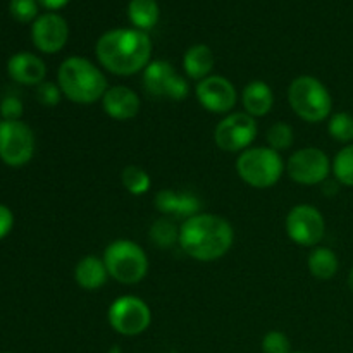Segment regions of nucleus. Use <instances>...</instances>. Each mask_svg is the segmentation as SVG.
Here are the masks:
<instances>
[{
  "label": "nucleus",
  "instance_id": "nucleus-1",
  "mask_svg": "<svg viewBox=\"0 0 353 353\" xmlns=\"http://www.w3.org/2000/svg\"><path fill=\"white\" fill-rule=\"evenodd\" d=\"M95 54L110 74L133 76L143 72L152 62V40L137 28H116L97 40Z\"/></svg>",
  "mask_w": 353,
  "mask_h": 353
},
{
  "label": "nucleus",
  "instance_id": "nucleus-2",
  "mask_svg": "<svg viewBox=\"0 0 353 353\" xmlns=\"http://www.w3.org/2000/svg\"><path fill=\"white\" fill-rule=\"evenodd\" d=\"M233 243V226L217 214L200 212L179 226V247L199 262H214L224 257Z\"/></svg>",
  "mask_w": 353,
  "mask_h": 353
},
{
  "label": "nucleus",
  "instance_id": "nucleus-3",
  "mask_svg": "<svg viewBox=\"0 0 353 353\" xmlns=\"http://www.w3.org/2000/svg\"><path fill=\"white\" fill-rule=\"evenodd\" d=\"M57 85L62 95L74 103L90 105L103 99L109 90L107 76L90 59L72 55L68 57L57 71Z\"/></svg>",
  "mask_w": 353,
  "mask_h": 353
},
{
  "label": "nucleus",
  "instance_id": "nucleus-4",
  "mask_svg": "<svg viewBox=\"0 0 353 353\" xmlns=\"http://www.w3.org/2000/svg\"><path fill=\"white\" fill-rule=\"evenodd\" d=\"M288 102L293 112L307 123H323L330 119L333 99L330 90L316 76L303 74L288 86Z\"/></svg>",
  "mask_w": 353,
  "mask_h": 353
},
{
  "label": "nucleus",
  "instance_id": "nucleus-5",
  "mask_svg": "<svg viewBox=\"0 0 353 353\" xmlns=\"http://www.w3.org/2000/svg\"><path fill=\"white\" fill-rule=\"evenodd\" d=\"M286 171L281 154L271 147H250L236 159V172L252 188H271Z\"/></svg>",
  "mask_w": 353,
  "mask_h": 353
},
{
  "label": "nucleus",
  "instance_id": "nucleus-6",
  "mask_svg": "<svg viewBox=\"0 0 353 353\" xmlns=\"http://www.w3.org/2000/svg\"><path fill=\"white\" fill-rule=\"evenodd\" d=\"M109 276L121 285H137L148 274V257L143 248L131 240H116L103 252Z\"/></svg>",
  "mask_w": 353,
  "mask_h": 353
},
{
  "label": "nucleus",
  "instance_id": "nucleus-7",
  "mask_svg": "<svg viewBox=\"0 0 353 353\" xmlns=\"http://www.w3.org/2000/svg\"><path fill=\"white\" fill-rule=\"evenodd\" d=\"M110 327L123 336H138L152 324V310L145 300L134 295L117 296L107 310Z\"/></svg>",
  "mask_w": 353,
  "mask_h": 353
},
{
  "label": "nucleus",
  "instance_id": "nucleus-8",
  "mask_svg": "<svg viewBox=\"0 0 353 353\" xmlns=\"http://www.w3.org/2000/svg\"><path fill=\"white\" fill-rule=\"evenodd\" d=\"M34 133L23 121H0V159L9 168H23L33 159Z\"/></svg>",
  "mask_w": 353,
  "mask_h": 353
},
{
  "label": "nucleus",
  "instance_id": "nucleus-9",
  "mask_svg": "<svg viewBox=\"0 0 353 353\" xmlns=\"http://www.w3.org/2000/svg\"><path fill=\"white\" fill-rule=\"evenodd\" d=\"M143 88L155 99L181 102L190 95L188 78L178 74L168 61H152L143 71Z\"/></svg>",
  "mask_w": 353,
  "mask_h": 353
},
{
  "label": "nucleus",
  "instance_id": "nucleus-10",
  "mask_svg": "<svg viewBox=\"0 0 353 353\" xmlns=\"http://www.w3.org/2000/svg\"><path fill=\"white\" fill-rule=\"evenodd\" d=\"M259 134V124L255 117L247 112H231L217 123L214 130V141L219 150L236 154L250 148Z\"/></svg>",
  "mask_w": 353,
  "mask_h": 353
},
{
  "label": "nucleus",
  "instance_id": "nucleus-11",
  "mask_svg": "<svg viewBox=\"0 0 353 353\" xmlns=\"http://www.w3.org/2000/svg\"><path fill=\"white\" fill-rule=\"evenodd\" d=\"M286 171L292 181L303 186H314L327 181L330 172L333 171V162L321 148L305 147L290 155Z\"/></svg>",
  "mask_w": 353,
  "mask_h": 353
},
{
  "label": "nucleus",
  "instance_id": "nucleus-12",
  "mask_svg": "<svg viewBox=\"0 0 353 353\" xmlns=\"http://www.w3.org/2000/svg\"><path fill=\"white\" fill-rule=\"evenodd\" d=\"M285 228L293 243L300 247H316L326 233V221L319 209L309 203H300L288 212Z\"/></svg>",
  "mask_w": 353,
  "mask_h": 353
},
{
  "label": "nucleus",
  "instance_id": "nucleus-13",
  "mask_svg": "<svg viewBox=\"0 0 353 353\" xmlns=\"http://www.w3.org/2000/svg\"><path fill=\"white\" fill-rule=\"evenodd\" d=\"M195 95L200 105L212 114H231L238 102V92L226 76L210 74L196 83Z\"/></svg>",
  "mask_w": 353,
  "mask_h": 353
},
{
  "label": "nucleus",
  "instance_id": "nucleus-14",
  "mask_svg": "<svg viewBox=\"0 0 353 353\" xmlns=\"http://www.w3.org/2000/svg\"><path fill=\"white\" fill-rule=\"evenodd\" d=\"M69 26L62 16L55 12L41 14L31 26V40L41 54H57L65 47Z\"/></svg>",
  "mask_w": 353,
  "mask_h": 353
},
{
  "label": "nucleus",
  "instance_id": "nucleus-15",
  "mask_svg": "<svg viewBox=\"0 0 353 353\" xmlns=\"http://www.w3.org/2000/svg\"><path fill=\"white\" fill-rule=\"evenodd\" d=\"M155 209L165 217L171 219H190V217L200 214V203L199 196L188 192H178V190L165 188L157 192L154 199Z\"/></svg>",
  "mask_w": 353,
  "mask_h": 353
},
{
  "label": "nucleus",
  "instance_id": "nucleus-16",
  "mask_svg": "<svg viewBox=\"0 0 353 353\" xmlns=\"http://www.w3.org/2000/svg\"><path fill=\"white\" fill-rule=\"evenodd\" d=\"M100 102H102L103 112L110 119L116 121L133 119V117L138 116L141 107L140 97L137 95V92L124 85L109 86V90H107Z\"/></svg>",
  "mask_w": 353,
  "mask_h": 353
},
{
  "label": "nucleus",
  "instance_id": "nucleus-17",
  "mask_svg": "<svg viewBox=\"0 0 353 353\" xmlns=\"http://www.w3.org/2000/svg\"><path fill=\"white\" fill-rule=\"evenodd\" d=\"M7 74L24 86H38L47 78V65L31 52H17L7 61Z\"/></svg>",
  "mask_w": 353,
  "mask_h": 353
},
{
  "label": "nucleus",
  "instance_id": "nucleus-18",
  "mask_svg": "<svg viewBox=\"0 0 353 353\" xmlns=\"http://www.w3.org/2000/svg\"><path fill=\"white\" fill-rule=\"evenodd\" d=\"M241 103L248 116L255 117V119L264 117L274 107V92L265 81L254 79L241 92Z\"/></svg>",
  "mask_w": 353,
  "mask_h": 353
},
{
  "label": "nucleus",
  "instance_id": "nucleus-19",
  "mask_svg": "<svg viewBox=\"0 0 353 353\" xmlns=\"http://www.w3.org/2000/svg\"><path fill=\"white\" fill-rule=\"evenodd\" d=\"M107 278H109V271L105 268V262L97 255H86L79 259L74 268L76 285L86 292L100 290L107 283Z\"/></svg>",
  "mask_w": 353,
  "mask_h": 353
},
{
  "label": "nucleus",
  "instance_id": "nucleus-20",
  "mask_svg": "<svg viewBox=\"0 0 353 353\" xmlns=\"http://www.w3.org/2000/svg\"><path fill=\"white\" fill-rule=\"evenodd\" d=\"M214 64H216V57L210 47L203 43H196L186 50L185 57H183V69L188 79L193 81H202V79L209 78L212 72Z\"/></svg>",
  "mask_w": 353,
  "mask_h": 353
},
{
  "label": "nucleus",
  "instance_id": "nucleus-21",
  "mask_svg": "<svg viewBox=\"0 0 353 353\" xmlns=\"http://www.w3.org/2000/svg\"><path fill=\"white\" fill-rule=\"evenodd\" d=\"M128 17L133 28L147 33L152 28H155L161 17L157 0H131L128 6Z\"/></svg>",
  "mask_w": 353,
  "mask_h": 353
},
{
  "label": "nucleus",
  "instance_id": "nucleus-22",
  "mask_svg": "<svg viewBox=\"0 0 353 353\" xmlns=\"http://www.w3.org/2000/svg\"><path fill=\"white\" fill-rule=\"evenodd\" d=\"M307 265H309V272L314 278L331 279L336 276L338 269H340V261L331 248L317 247L310 252Z\"/></svg>",
  "mask_w": 353,
  "mask_h": 353
},
{
  "label": "nucleus",
  "instance_id": "nucleus-23",
  "mask_svg": "<svg viewBox=\"0 0 353 353\" xmlns=\"http://www.w3.org/2000/svg\"><path fill=\"white\" fill-rule=\"evenodd\" d=\"M148 238L157 248H172L179 245V228L171 217H159L152 223Z\"/></svg>",
  "mask_w": 353,
  "mask_h": 353
},
{
  "label": "nucleus",
  "instance_id": "nucleus-24",
  "mask_svg": "<svg viewBox=\"0 0 353 353\" xmlns=\"http://www.w3.org/2000/svg\"><path fill=\"white\" fill-rule=\"evenodd\" d=\"M121 183L128 190V193H131L134 196L145 195L152 188L150 174L143 168L134 164L126 165L123 169V172H121Z\"/></svg>",
  "mask_w": 353,
  "mask_h": 353
},
{
  "label": "nucleus",
  "instance_id": "nucleus-25",
  "mask_svg": "<svg viewBox=\"0 0 353 353\" xmlns=\"http://www.w3.org/2000/svg\"><path fill=\"white\" fill-rule=\"evenodd\" d=\"M333 174L338 183L353 188V143L341 148L333 161Z\"/></svg>",
  "mask_w": 353,
  "mask_h": 353
},
{
  "label": "nucleus",
  "instance_id": "nucleus-26",
  "mask_svg": "<svg viewBox=\"0 0 353 353\" xmlns=\"http://www.w3.org/2000/svg\"><path fill=\"white\" fill-rule=\"evenodd\" d=\"M265 140H268V147L281 154L283 150H288L292 147L293 140H295V133H293V128L288 123L278 121V123L269 128Z\"/></svg>",
  "mask_w": 353,
  "mask_h": 353
},
{
  "label": "nucleus",
  "instance_id": "nucleus-27",
  "mask_svg": "<svg viewBox=\"0 0 353 353\" xmlns=\"http://www.w3.org/2000/svg\"><path fill=\"white\" fill-rule=\"evenodd\" d=\"M327 133L331 138L340 143H350L353 141V116L348 112H336L330 117L327 123Z\"/></svg>",
  "mask_w": 353,
  "mask_h": 353
},
{
  "label": "nucleus",
  "instance_id": "nucleus-28",
  "mask_svg": "<svg viewBox=\"0 0 353 353\" xmlns=\"http://www.w3.org/2000/svg\"><path fill=\"white\" fill-rule=\"evenodd\" d=\"M38 0H10L9 12L17 23H34L38 17Z\"/></svg>",
  "mask_w": 353,
  "mask_h": 353
},
{
  "label": "nucleus",
  "instance_id": "nucleus-29",
  "mask_svg": "<svg viewBox=\"0 0 353 353\" xmlns=\"http://www.w3.org/2000/svg\"><path fill=\"white\" fill-rule=\"evenodd\" d=\"M262 352L264 353H292L290 338L281 331H269L262 338Z\"/></svg>",
  "mask_w": 353,
  "mask_h": 353
},
{
  "label": "nucleus",
  "instance_id": "nucleus-30",
  "mask_svg": "<svg viewBox=\"0 0 353 353\" xmlns=\"http://www.w3.org/2000/svg\"><path fill=\"white\" fill-rule=\"evenodd\" d=\"M62 90L57 83L43 81L41 85L37 86V99L41 105L45 107H55L62 99Z\"/></svg>",
  "mask_w": 353,
  "mask_h": 353
},
{
  "label": "nucleus",
  "instance_id": "nucleus-31",
  "mask_svg": "<svg viewBox=\"0 0 353 353\" xmlns=\"http://www.w3.org/2000/svg\"><path fill=\"white\" fill-rule=\"evenodd\" d=\"M0 116L3 121H19L23 116V102L17 97H6L0 102Z\"/></svg>",
  "mask_w": 353,
  "mask_h": 353
},
{
  "label": "nucleus",
  "instance_id": "nucleus-32",
  "mask_svg": "<svg viewBox=\"0 0 353 353\" xmlns=\"http://www.w3.org/2000/svg\"><path fill=\"white\" fill-rule=\"evenodd\" d=\"M14 228V214L7 205L0 203V240L7 236Z\"/></svg>",
  "mask_w": 353,
  "mask_h": 353
},
{
  "label": "nucleus",
  "instance_id": "nucleus-33",
  "mask_svg": "<svg viewBox=\"0 0 353 353\" xmlns=\"http://www.w3.org/2000/svg\"><path fill=\"white\" fill-rule=\"evenodd\" d=\"M38 3H40L41 7H45V9L48 10H59L62 9V7H65L69 3V0H38Z\"/></svg>",
  "mask_w": 353,
  "mask_h": 353
},
{
  "label": "nucleus",
  "instance_id": "nucleus-34",
  "mask_svg": "<svg viewBox=\"0 0 353 353\" xmlns=\"http://www.w3.org/2000/svg\"><path fill=\"white\" fill-rule=\"evenodd\" d=\"M348 286H350V290L353 292V268H352L350 274H348Z\"/></svg>",
  "mask_w": 353,
  "mask_h": 353
},
{
  "label": "nucleus",
  "instance_id": "nucleus-35",
  "mask_svg": "<svg viewBox=\"0 0 353 353\" xmlns=\"http://www.w3.org/2000/svg\"><path fill=\"white\" fill-rule=\"evenodd\" d=\"M292 353H309V352H292Z\"/></svg>",
  "mask_w": 353,
  "mask_h": 353
},
{
  "label": "nucleus",
  "instance_id": "nucleus-36",
  "mask_svg": "<svg viewBox=\"0 0 353 353\" xmlns=\"http://www.w3.org/2000/svg\"><path fill=\"white\" fill-rule=\"evenodd\" d=\"M3 353H12V352H3Z\"/></svg>",
  "mask_w": 353,
  "mask_h": 353
}]
</instances>
